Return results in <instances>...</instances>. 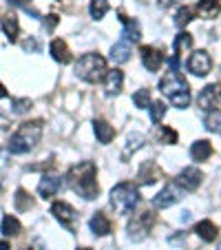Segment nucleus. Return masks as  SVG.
Listing matches in <instances>:
<instances>
[{
  "mask_svg": "<svg viewBox=\"0 0 221 250\" xmlns=\"http://www.w3.org/2000/svg\"><path fill=\"white\" fill-rule=\"evenodd\" d=\"M56 24H58V16H49V18H47V27L53 29Z\"/></svg>",
  "mask_w": 221,
  "mask_h": 250,
  "instance_id": "obj_37",
  "label": "nucleus"
},
{
  "mask_svg": "<svg viewBox=\"0 0 221 250\" xmlns=\"http://www.w3.org/2000/svg\"><path fill=\"white\" fill-rule=\"evenodd\" d=\"M69 186L76 190L80 197L84 199H95L100 193V184H98V168L93 162H80L66 173Z\"/></svg>",
  "mask_w": 221,
  "mask_h": 250,
  "instance_id": "obj_1",
  "label": "nucleus"
},
{
  "mask_svg": "<svg viewBox=\"0 0 221 250\" xmlns=\"http://www.w3.org/2000/svg\"><path fill=\"white\" fill-rule=\"evenodd\" d=\"M195 232H197V235L201 237L206 244H210V241H215L217 237H219V230H217V226L210 222V219H203V222H199L197 226H195Z\"/></svg>",
  "mask_w": 221,
  "mask_h": 250,
  "instance_id": "obj_21",
  "label": "nucleus"
},
{
  "mask_svg": "<svg viewBox=\"0 0 221 250\" xmlns=\"http://www.w3.org/2000/svg\"><path fill=\"white\" fill-rule=\"evenodd\" d=\"M210 155H212V144L208 140L193 142V146H190V157H193L195 162H206Z\"/></svg>",
  "mask_w": 221,
  "mask_h": 250,
  "instance_id": "obj_17",
  "label": "nucleus"
},
{
  "mask_svg": "<svg viewBox=\"0 0 221 250\" xmlns=\"http://www.w3.org/2000/svg\"><path fill=\"white\" fill-rule=\"evenodd\" d=\"M80 250H91V248H80Z\"/></svg>",
  "mask_w": 221,
  "mask_h": 250,
  "instance_id": "obj_42",
  "label": "nucleus"
},
{
  "mask_svg": "<svg viewBox=\"0 0 221 250\" xmlns=\"http://www.w3.org/2000/svg\"><path fill=\"white\" fill-rule=\"evenodd\" d=\"M31 109V100H14V113H24Z\"/></svg>",
  "mask_w": 221,
  "mask_h": 250,
  "instance_id": "obj_35",
  "label": "nucleus"
},
{
  "mask_svg": "<svg viewBox=\"0 0 221 250\" xmlns=\"http://www.w3.org/2000/svg\"><path fill=\"white\" fill-rule=\"evenodd\" d=\"M111 204L120 215H128L135 210V206L140 204V190L133 182H120L113 190H111Z\"/></svg>",
  "mask_w": 221,
  "mask_h": 250,
  "instance_id": "obj_5",
  "label": "nucleus"
},
{
  "mask_svg": "<svg viewBox=\"0 0 221 250\" xmlns=\"http://www.w3.org/2000/svg\"><path fill=\"white\" fill-rule=\"evenodd\" d=\"M120 20H122V24H124V40H128V42H137V40L141 38V31H140L137 20L128 18V16H124V14H120Z\"/></svg>",
  "mask_w": 221,
  "mask_h": 250,
  "instance_id": "obj_19",
  "label": "nucleus"
},
{
  "mask_svg": "<svg viewBox=\"0 0 221 250\" xmlns=\"http://www.w3.org/2000/svg\"><path fill=\"white\" fill-rule=\"evenodd\" d=\"M122 84H124V73L122 69H111L106 71L104 76V89H106L108 95H118L122 91Z\"/></svg>",
  "mask_w": 221,
  "mask_h": 250,
  "instance_id": "obj_13",
  "label": "nucleus"
},
{
  "mask_svg": "<svg viewBox=\"0 0 221 250\" xmlns=\"http://www.w3.org/2000/svg\"><path fill=\"white\" fill-rule=\"evenodd\" d=\"M160 91L164 95H168L170 104L177 106V109H186L190 104V86H188V82L179 76L177 71H168V73L161 78Z\"/></svg>",
  "mask_w": 221,
  "mask_h": 250,
  "instance_id": "obj_3",
  "label": "nucleus"
},
{
  "mask_svg": "<svg viewBox=\"0 0 221 250\" xmlns=\"http://www.w3.org/2000/svg\"><path fill=\"white\" fill-rule=\"evenodd\" d=\"M11 246H9V241H0V250H9Z\"/></svg>",
  "mask_w": 221,
  "mask_h": 250,
  "instance_id": "obj_40",
  "label": "nucleus"
},
{
  "mask_svg": "<svg viewBox=\"0 0 221 250\" xmlns=\"http://www.w3.org/2000/svg\"><path fill=\"white\" fill-rule=\"evenodd\" d=\"M9 5H16V7H20V5H24V0H7Z\"/></svg>",
  "mask_w": 221,
  "mask_h": 250,
  "instance_id": "obj_39",
  "label": "nucleus"
},
{
  "mask_svg": "<svg viewBox=\"0 0 221 250\" xmlns=\"http://www.w3.org/2000/svg\"><path fill=\"white\" fill-rule=\"evenodd\" d=\"M7 95H9V91H7V89H5V86L0 84V100H2V98H7Z\"/></svg>",
  "mask_w": 221,
  "mask_h": 250,
  "instance_id": "obj_38",
  "label": "nucleus"
},
{
  "mask_svg": "<svg viewBox=\"0 0 221 250\" xmlns=\"http://www.w3.org/2000/svg\"><path fill=\"white\" fill-rule=\"evenodd\" d=\"M89 226L93 230V235H98V237H104L111 232V222H108L106 215H102V212H95L93 217H91Z\"/></svg>",
  "mask_w": 221,
  "mask_h": 250,
  "instance_id": "obj_22",
  "label": "nucleus"
},
{
  "mask_svg": "<svg viewBox=\"0 0 221 250\" xmlns=\"http://www.w3.org/2000/svg\"><path fill=\"white\" fill-rule=\"evenodd\" d=\"M51 56H53V60L62 62V64H69V62L73 60V56H71V51H69V44L60 38L51 42Z\"/></svg>",
  "mask_w": 221,
  "mask_h": 250,
  "instance_id": "obj_18",
  "label": "nucleus"
},
{
  "mask_svg": "<svg viewBox=\"0 0 221 250\" xmlns=\"http://www.w3.org/2000/svg\"><path fill=\"white\" fill-rule=\"evenodd\" d=\"M51 212H53V217H56L58 222L66 228V230L76 232V228H78V212L73 210V206H69L66 202H56L51 206Z\"/></svg>",
  "mask_w": 221,
  "mask_h": 250,
  "instance_id": "obj_7",
  "label": "nucleus"
},
{
  "mask_svg": "<svg viewBox=\"0 0 221 250\" xmlns=\"http://www.w3.org/2000/svg\"><path fill=\"white\" fill-rule=\"evenodd\" d=\"M76 76L84 82H100L106 76V60L100 53H86L76 62Z\"/></svg>",
  "mask_w": 221,
  "mask_h": 250,
  "instance_id": "obj_4",
  "label": "nucleus"
},
{
  "mask_svg": "<svg viewBox=\"0 0 221 250\" xmlns=\"http://www.w3.org/2000/svg\"><path fill=\"white\" fill-rule=\"evenodd\" d=\"M133 104H135L137 109H148V106H151V91L140 89L135 95H133Z\"/></svg>",
  "mask_w": 221,
  "mask_h": 250,
  "instance_id": "obj_29",
  "label": "nucleus"
},
{
  "mask_svg": "<svg viewBox=\"0 0 221 250\" xmlns=\"http://www.w3.org/2000/svg\"><path fill=\"white\" fill-rule=\"evenodd\" d=\"M210 69H212V58H210V53L208 51H195L193 56H190V60H188V71L193 73V76H197V78H201V76H208L210 73Z\"/></svg>",
  "mask_w": 221,
  "mask_h": 250,
  "instance_id": "obj_9",
  "label": "nucleus"
},
{
  "mask_svg": "<svg viewBox=\"0 0 221 250\" xmlns=\"http://www.w3.org/2000/svg\"><path fill=\"white\" fill-rule=\"evenodd\" d=\"M60 186H62V177L60 175H44L42 180H40V195H42L44 199H49V197H53V195L60 190Z\"/></svg>",
  "mask_w": 221,
  "mask_h": 250,
  "instance_id": "obj_14",
  "label": "nucleus"
},
{
  "mask_svg": "<svg viewBox=\"0 0 221 250\" xmlns=\"http://www.w3.org/2000/svg\"><path fill=\"white\" fill-rule=\"evenodd\" d=\"M111 60L118 62V64H124V62L131 60V44L128 40H120L111 47Z\"/></svg>",
  "mask_w": 221,
  "mask_h": 250,
  "instance_id": "obj_20",
  "label": "nucleus"
},
{
  "mask_svg": "<svg viewBox=\"0 0 221 250\" xmlns=\"http://www.w3.org/2000/svg\"><path fill=\"white\" fill-rule=\"evenodd\" d=\"M89 11H91V18L102 20L104 16L108 14V2H106V0H91Z\"/></svg>",
  "mask_w": 221,
  "mask_h": 250,
  "instance_id": "obj_27",
  "label": "nucleus"
},
{
  "mask_svg": "<svg viewBox=\"0 0 221 250\" xmlns=\"http://www.w3.org/2000/svg\"><path fill=\"white\" fill-rule=\"evenodd\" d=\"M2 29H5L9 42H16V40H18L20 24H18V18H16L14 14H9V16H5V18H2Z\"/></svg>",
  "mask_w": 221,
  "mask_h": 250,
  "instance_id": "obj_26",
  "label": "nucleus"
},
{
  "mask_svg": "<svg viewBox=\"0 0 221 250\" xmlns=\"http://www.w3.org/2000/svg\"><path fill=\"white\" fill-rule=\"evenodd\" d=\"M183 188L179 184H168L161 193H157L155 197H153V206L155 208H168L173 206V204H177L179 199L183 197Z\"/></svg>",
  "mask_w": 221,
  "mask_h": 250,
  "instance_id": "obj_10",
  "label": "nucleus"
},
{
  "mask_svg": "<svg viewBox=\"0 0 221 250\" xmlns=\"http://www.w3.org/2000/svg\"><path fill=\"white\" fill-rule=\"evenodd\" d=\"M217 250H221V244H219V248H217Z\"/></svg>",
  "mask_w": 221,
  "mask_h": 250,
  "instance_id": "obj_43",
  "label": "nucleus"
},
{
  "mask_svg": "<svg viewBox=\"0 0 221 250\" xmlns=\"http://www.w3.org/2000/svg\"><path fill=\"white\" fill-rule=\"evenodd\" d=\"M208 131H215V133H221V113L219 111H208L206 113V120H203Z\"/></svg>",
  "mask_w": 221,
  "mask_h": 250,
  "instance_id": "obj_28",
  "label": "nucleus"
},
{
  "mask_svg": "<svg viewBox=\"0 0 221 250\" xmlns=\"http://www.w3.org/2000/svg\"><path fill=\"white\" fill-rule=\"evenodd\" d=\"M190 20H193V9H190V7H179L177 16H175V24H177L179 29H183Z\"/></svg>",
  "mask_w": 221,
  "mask_h": 250,
  "instance_id": "obj_31",
  "label": "nucleus"
},
{
  "mask_svg": "<svg viewBox=\"0 0 221 250\" xmlns=\"http://www.w3.org/2000/svg\"><path fill=\"white\" fill-rule=\"evenodd\" d=\"M22 250H31V248H27V246H24V248H22Z\"/></svg>",
  "mask_w": 221,
  "mask_h": 250,
  "instance_id": "obj_41",
  "label": "nucleus"
},
{
  "mask_svg": "<svg viewBox=\"0 0 221 250\" xmlns=\"http://www.w3.org/2000/svg\"><path fill=\"white\" fill-rule=\"evenodd\" d=\"M141 51V62H144V66H146V71H157L161 64H164V53L160 51V49H155V47H141L140 49Z\"/></svg>",
  "mask_w": 221,
  "mask_h": 250,
  "instance_id": "obj_12",
  "label": "nucleus"
},
{
  "mask_svg": "<svg viewBox=\"0 0 221 250\" xmlns=\"http://www.w3.org/2000/svg\"><path fill=\"white\" fill-rule=\"evenodd\" d=\"M166 115V104L164 102H153L151 106V122L153 124H160Z\"/></svg>",
  "mask_w": 221,
  "mask_h": 250,
  "instance_id": "obj_32",
  "label": "nucleus"
},
{
  "mask_svg": "<svg viewBox=\"0 0 221 250\" xmlns=\"http://www.w3.org/2000/svg\"><path fill=\"white\" fill-rule=\"evenodd\" d=\"M157 140H160L161 144H177V133H175V128H170V126H160Z\"/></svg>",
  "mask_w": 221,
  "mask_h": 250,
  "instance_id": "obj_30",
  "label": "nucleus"
},
{
  "mask_svg": "<svg viewBox=\"0 0 221 250\" xmlns=\"http://www.w3.org/2000/svg\"><path fill=\"white\" fill-rule=\"evenodd\" d=\"M24 51H38V40L33 38H27V42H24Z\"/></svg>",
  "mask_w": 221,
  "mask_h": 250,
  "instance_id": "obj_36",
  "label": "nucleus"
},
{
  "mask_svg": "<svg viewBox=\"0 0 221 250\" xmlns=\"http://www.w3.org/2000/svg\"><path fill=\"white\" fill-rule=\"evenodd\" d=\"M221 11V0H199L197 2V14L206 20L217 18Z\"/></svg>",
  "mask_w": 221,
  "mask_h": 250,
  "instance_id": "obj_15",
  "label": "nucleus"
},
{
  "mask_svg": "<svg viewBox=\"0 0 221 250\" xmlns=\"http://www.w3.org/2000/svg\"><path fill=\"white\" fill-rule=\"evenodd\" d=\"M31 206H33V199L29 197V193L18 188V193H16V208H18V210H27V208H31Z\"/></svg>",
  "mask_w": 221,
  "mask_h": 250,
  "instance_id": "obj_33",
  "label": "nucleus"
},
{
  "mask_svg": "<svg viewBox=\"0 0 221 250\" xmlns=\"http://www.w3.org/2000/svg\"><path fill=\"white\" fill-rule=\"evenodd\" d=\"M140 177H141V184H155L157 180L161 177V170L157 168L153 162H146L144 166H141V170H140Z\"/></svg>",
  "mask_w": 221,
  "mask_h": 250,
  "instance_id": "obj_24",
  "label": "nucleus"
},
{
  "mask_svg": "<svg viewBox=\"0 0 221 250\" xmlns=\"http://www.w3.org/2000/svg\"><path fill=\"white\" fill-rule=\"evenodd\" d=\"M155 224V215L151 210H141L137 215H133V219L128 222V237L133 241H141L151 235V228Z\"/></svg>",
  "mask_w": 221,
  "mask_h": 250,
  "instance_id": "obj_6",
  "label": "nucleus"
},
{
  "mask_svg": "<svg viewBox=\"0 0 221 250\" xmlns=\"http://www.w3.org/2000/svg\"><path fill=\"white\" fill-rule=\"evenodd\" d=\"M93 131H95V137H98L100 144H108V142L115 137V128L106 122V120H95L93 122Z\"/></svg>",
  "mask_w": 221,
  "mask_h": 250,
  "instance_id": "obj_16",
  "label": "nucleus"
},
{
  "mask_svg": "<svg viewBox=\"0 0 221 250\" xmlns=\"http://www.w3.org/2000/svg\"><path fill=\"white\" fill-rule=\"evenodd\" d=\"M20 230H22V226H20V222L14 217V215H5V217H2V224H0V232H2L5 237H16Z\"/></svg>",
  "mask_w": 221,
  "mask_h": 250,
  "instance_id": "obj_25",
  "label": "nucleus"
},
{
  "mask_svg": "<svg viewBox=\"0 0 221 250\" xmlns=\"http://www.w3.org/2000/svg\"><path fill=\"white\" fill-rule=\"evenodd\" d=\"M190 49H193V36H190L188 31L177 33V38H175V44H173L175 56H183V53H188Z\"/></svg>",
  "mask_w": 221,
  "mask_h": 250,
  "instance_id": "obj_23",
  "label": "nucleus"
},
{
  "mask_svg": "<svg viewBox=\"0 0 221 250\" xmlns=\"http://www.w3.org/2000/svg\"><path fill=\"white\" fill-rule=\"evenodd\" d=\"M197 102L203 111H221V84H208L201 89Z\"/></svg>",
  "mask_w": 221,
  "mask_h": 250,
  "instance_id": "obj_8",
  "label": "nucleus"
},
{
  "mask_svg": "<svg viewBox=\"0 0 221 250\" xmlns=\"http://www.w3.org/2000/svg\"><path fill=\"white\" fill-rule=\"evenodd\" d=\"M144 146V137L140 135V133H135V135H128V144H126V151H124V155H131V153H135L137 148Z\"/></svg>",
  "mask_w": 221,
  "mask_h": 250,
  "instance_id": "obj_34",
  "label": "nucleus"
},
{
  "mask_svg": "<svg viewBox=\"0 0 221 250\" xmlns=\"http://www.w3.org/2000/svg\"><path fill=\"white\" fill-rule=\"evenodd\" d=\"M42 137V122L40 120H33V122H27L9 137V153L14 155H22V153H29Z\"/></svg>",
  "mask_w": 221,
  "mask_h": 250,
  "instance_id": "obj_2",
  "label": "nucleus"
},
{
  "mask_svg": "<svg viewBox=\"0 0 221 250\" xmlns=\"http://www.w3.org/2000/svg\"><path fill=\"white\" fill-rule=\"evenodd\" d=\"M203 182V173L195 166H188V168H183L177 177V184L181 186L183 190H197Z\"/></svg>",
  "mask_w": 221,
  "mask_h": 250,
  "instance_id": "obj_11",
  "label": "nucleus"
}]
</instances>
